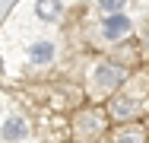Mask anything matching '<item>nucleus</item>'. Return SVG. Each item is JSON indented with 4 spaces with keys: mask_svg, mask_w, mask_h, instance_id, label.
I'll use <instances>...</instances> for the list:
<instances>
[{
    "mask_svg": "<svg viewBox=\"0 0 149 143\" xmlns=\"http://www.w3.org/2000/svg\"><path fill=\"white\" fill-rule=\"evenodd\" d=\"M124 3H127V0H98V6H102L105 13H120Z\"/></svg>",
    "mask_w": 149,
    "mask_h": 143,
    "instance_id": "8",
    "label": "nucleus"
},
{
    "mask_svg": "<svg viewBox=\"0 0 149 143\" xmlns=\"http://www.w3.org/2000/svg\"><path fill=\"white\" fill-rule=\"evenodd\" d=\"M127 32H130V19L120 16V13H111V16L102 22V35H105L108 41H118V38H124Z\"/></svg>",
    "mask_w": 149,
    "mask_h": 143,
    "instance_id": "2",
    "label": "nucleus"
},
{
    "mask_svg": "<svg viewBox=\"0 0 149 143\" xmlns=\"http://www.w3.org/2000/svg\"><path fill=\"white\" fill-rule=\"evenodd\" d=\"M114 143H146V130L143 127H118Z\"/></svg>",
    "mask_w": 149,
    "mask_h": 143,
    "instance_id": "6",
    "label": "nucleus"
},
{
    "mask_svg": "<svg viewBox=\"0 0 149 143\" xmlns=\"http://www.w3.org/2000/svg\"><path fill=\"white\" fill-rule=\"evenodd\" d=\"M38 16H41V19L60 16V0H38Z\"/></svg>",
    "mask_w": 149,
    "mask_h": 143,
    "instance_id": "7",
    "label": "nucleus"
},
{
    "mask_svg": "<svg viewBox=\"0 0 149 143\" xmlns=\"http://www.w3.org/2000/svg\"><path fill=\"white\" fill-rule=\"evenodd\" d=\"M95 83L102 89H114V86L124 83V67H114V64H98L95 67Z\"/></svg>",
    "mask_w": 149,
    "mask_h": 143,
    "instance_id": "1",
    "label": "nucleus"
},
{
    "mask_svg": "<svg viewBox=\"0 0 149 143\" xmlns=\"http://www.w3.org/2000/svg\"><path fill=\"white\" fill-rule=\"evenodd\" d=\"M136 111H140V102H136V99H114V102H111V114H114L118 121L133 118Z\"/></svg>",
    "mask_w": 149,
    "mask_h": 143,
    "instance_id": "5",
    "label": "nucleus"
},
{
    "mask_svg": "<svg viewBox=\"0 0 149 143\" xmlns=\"http://www.w3.org/2000/svg\"><path fill=\"white\" fill-rule=\"evenodd\" d=\"M0 134H3V140H22V137L29 134V127H26V121H22V118H16V114H13V118H6V124H3V130H0Z\"/></svg>",
    "mask_w": 149,
    "mask_h": 143,
    "instance_id": "3",
    "label": "nucleus"
},
{
    "mask_svg": "<svg viewBox=\"0 0 149 143\" xmlns=\"http://www.w3.org/2000/svg\"><path fill=\"white\" fill-rule=\"evenodd\" d=\"M29 60L32 64H51L54 60V45L51 41H35L29 48Z\"/></svg>",
    "mask_w": 149,
    "mask_h": 143,
    "instance_id": "4",
    "label": "nucleus"
}]
</instances>
